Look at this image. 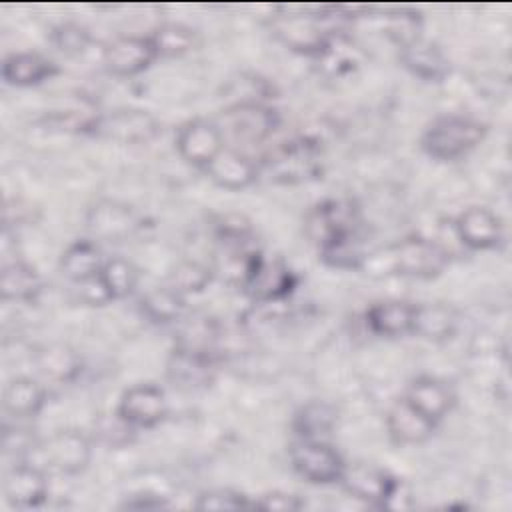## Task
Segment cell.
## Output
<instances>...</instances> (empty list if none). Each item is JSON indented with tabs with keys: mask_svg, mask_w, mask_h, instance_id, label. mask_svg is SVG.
Returning <instances> with one entry per match:
<instances>
[{
	"mask_svg": "<svg viewBox=\"0 0 512 512\" xmlns=\"http://www.w3.org/2000/svg\"><path fill=\"white\" fill-rule=\"evenodd\" d=\"M486 136V124L464 114H444L422 134V150L436 160H456L474 150Z\"/></svg>",
	"mask_w": 512,
	"mask_h": 512,
	"instance_id": "cell-1",
	"label": "cell"
},
{
	"mask_svg": "<svg viewBox=\"0 0 512 512\" xmlns=\"http://www.w3.org/2000/svg\"><path fill=\"white\" fill-rule=\"evenodd\" d=\"M374 260H384L382 274H398L406 278H434L448 264V252L432 240L410 236L380 252Z\"/></svg>",
	"mask_w": 512,
	"mask_h": 512,
	"instance_id": "cell-2",
	"label": "cell"
},
{
	"mask_svg": "<svg viewBox=\"0 0 512 512\" xmlns=\"http://www.w3.org/2000/svg\"><path fill=\"white\" fill-rule=\"evenodd\" d=\"M358 208L346 198L318 202L306 216V234L320 248L358 238Z\"/></svg>",
	"mask_w": 512,
	"mask_h": 512,
	"instance_id": "cell-3",
	"label": "cell"
},
{
	"mask_svg": "<svg viewBox=\"0 0 512 512\" xmlns=\"http://www.w3.org/2000/svg\"><path fill=\"white\" fill-rule=\"evenodd\" d=\"M322 18L326 16L312 12V8H304L302 12L282 10L272 20V34L290 50L318 58L334 36L326 28H322Z\"/></svg>",
	"mask_w": 512,
	"mask_h": 512,
	"instance_id": "cell-4",
	"label": "cell"
},
{
	"mask_svg": "<svg viewBox=\"0 0 512 512\" xmlns=\"http://www.w3.org/2000/svg\"><path fill=\"white\" fill-rule=\"evenodd\" d=\"M216 126L234 140L256 144L276 130L278 114L264 102H232L222 110Z\"/></svg>",
	"mask_w": 512,
	"mask_h": 512,
	"instance_id": "cell-5",
	"label": "cell"
},
{
	"mask_svg": "<svg viewBox=\"0 0 512 512\" xmlns=\"http://www.w3.org/2000/svg\"><path fill=\"white\" fill-rule=\"evenodd\" d=\"M290 460L294 470L312 484L340 482L346 464L336 448L324 440L300 438L290 448Z\"/></svg>",
	"mask_w": 512,
	"mask_h": 512,
	"instance_id": "cell-6",
	"label": "cell"
},
{
	"mask_svg": "<svg viewBox=\"0 0 512 512\" xmlns=\"http://www.w3.org/2000/svg\"><path fill=\"white\" fill-rule=\"evenodd\" d=\"M160 132L158 120L138 108H118L96 118L92 134L120 144H148Z\"/></svg>",
	"mask_w": 512,
	"mask_h": 512,
	"instance_id": "cell-7",
	"label": "cell"
},
{
	"mask_svg": "<svg viewBox=\"0 0 512 512\" xmlns=\"http://www.w3.org/2000/svg\"><path fill=\"white\" fill-rule=\"evenodd\" d=\"M318 146L310 138L290 140L282 144L268 160L266 168L272 180L302 182L318 174Z\"/></svg>",
	"mask_w": 512,
	"mask_h": 512,
	"instance_id": "cell-8",
	"label": "cell"
},
{
	"mask_svg": "<svg viewBox=\"0 0 512 512\" xmlns=\"http://www.w3.org/2000/svg\"><path fill=\"white\" fill-rule=\"evenodd\" d=\"M340 482L354 498L386 508H392L394 500L402 492V482L398 478L368 464H354L350 468L346 466Z\"/></svg>",
	"mask_w": 512,
	"mask_h": 512,
	"instance_id": "cell-9",
	"label": "cell"
},
{
	"mask_svg": "<svg viewBox=\"0 0 512 512\" xmlns=\"http://www.w3.org/2000/svg\"><path fill=\"white\" fill-rule=\"evenodd\" d=\"M158 58L150 36H118L102 52L104 66L116 76H136Z\"/></svg>",
	"mask_w": 512,
	"mask_h": 512,
	"instance_id": "cell-10",
	"label": "cell"
},
{
	"mask_svg": "<svg viewBox=\"0 0 512 512\" xmlns=\"http://www.w3.org/2000/svg\"><path fill=\"white\" fill-rule=\"evenodd\" d=\"M116 412L134 428H152L168 414L166 394L156 384L130 386L120 396Z\"/></svg>",
	"mask_w": 512,
	"mask_h": 512,
	"instance_id": "cell-11",
	"label": "cell"
},
{
	"mask_svg": "<svg viewBox=\"0 0 512 512\" xmlns=\"http://www.w3.org/2000/svg\"><path fill=\"white\" fill-rule=\"evenodd\" d=\"M222 148V132L216 122L190 120L176 132V150L192 166L206 168Z\"/></svg>",
	"mask_w": 512,
	"mask_h": 512,
	"instance_id": "cell-12",
	"label": "cell"
},
{
	"mask_svg": "<svg viewBox=\"0 0 512 512\" xmlns=\"http://www.w3.org/2000/svg\"><path fill=\"white\" fill-rule=\"evenodd\" d=\"M42 452L54 470L62 474H78L90 462L92 444L88 436L78 430H60L46 440Z\"/></svg>",
	"mask_w": 512,
	"mask_h": 512,
	"instance_id": "cell-13",
	"label": "cell"
},
{
	"mask_svg": "<svg viewBox=\"0 0 512 512\" xmlns=\"http://www.w3.org/2000/svg\"><path fill=\"white\" fill-rule=\"evenodd\" d=\"M294 286L296 276L282 260L262 258L242 288L260 304H276L284 300Z\"/></svg>",
	"mask_w": 512,
	"mask_h": 512,
	"instance_id": "cell-14",
	"label": "cell"
},
{
	"mask_svg": "<svg viewBox=\"0 0 512 512\" xmlns=\"http://www.w3.org/2000/svg\"><path fill=\"white\" fill-rule=\"evenodd\" d=\"M454 228L460 242L472 250H492L502 242V220L482 206L460 212Z\"/></svg>",
	"mask_w": 512,
	"mask_h": 512,
	"instance_id": "cell-15",
	"label": "cell"
},
{
	"mask_svg": "<svg viewBox=\"0 0 512 512\" xmlns=\"http://www.w3.org/2000/svg\"><path fill=\"white\" fill-rule=\"evenodd\" d=\"M48 496L44 472L32 464H16L4 476V498L12 508L28 510L40 506Z\"/></svg>",
	"mask_w": 512,
	"mask_h": 512,
	"instance_id": "cell-16",
	"label": "cell"
},
{
	"mask_svg": "<svg viewBox=\"0 0 512 512\" xmlns=\"http://www.w3.org/2000/svg\"><path fill=\"white\" fill-rule=\"evenodd\" d=\"M168 378L174 382V386L184 390H198L208 386L214 378L212 352L176 346L168 360Z\"/></svg>",
	"mask_w": 512,
	"mask_h": 512,
	"instance_id": "cell-17",
	"label": "cell"
},
{
	"mask_svg": "<svg viewBox=\"0 0 512 512\" xmlns=\"http://www.w3.org/2000/svg\"><path fill=\"white\" fill-rule=\"evenodd\" d=\"M400 62L416 78L426 82H440L450 72V62L444 52L434 42L420 36L400 46Z\"/></svg>",
	"mask_w": 512,
	"mask_h": 512,
	"instance_id": "cell-18",
	"label": "cell"
},
{
	"mask_svg": "<svg viewBox=\"0 0 512 512\" xmlns=\"http://www.w3.org/2000/svg\"><path fill=\"white\" fill-rule=\"evenodd\" d=\"M436 422L416 410L406 398L396 400L386 414V428L398 444H422L434 432Z\"/></svg>",
	"mask_w": 512,
	"mask_h": 512,
	"instance_id": "cell-19",
	"label": "cell"
},
{
	"mask_svg": "<svg viewBox=\"0 0 512 512\" xmlns=\"http://www.w3.org/2000/svg\"><path fill=\"white\" fill-rule=\"evenodd\" d=\"M204 170L214 184L226 190L248 188L258 178V168L254 162L246 154L232 148H222Z\"/></svg>",
	"mask_w": 512,
	"mask_h": 512,
	"instance_id": "cell-20",
	"label": "cell"
},
{
	"mask_svg": "<svg viewBox=\"0 0 512 512\" xmlns=\"http://www.w3.org/2000/svg\"><path fill=\"white\" fill-rule=\"evenodd\" d=\"M416 304L406 300L376 302L366 310V326L376 336H404L412 334Z\"/></svg>",
	"mask_w": 512,
	"mask_h": 512,
	"instance_id": "cell-21",
	"label": "cell"
},
{
	"mask_svg": "<svg viewBox=\"0 0 512 512\" xmlns=\"http://www.w3.org/2000/svg\"><path fill=\"white\" fill-rule=\"evenodd\" d=\"M136 226L134 210L114 200L98 202L88 214V228L96 238L120 240L128 236Z\"/></svg>",
	"mask_w": 512,
	"mask_h": 512,
	"instance_id": "cell-22",
	"label": "cell"
},
{
	"mask_svg": "<svg viewBox=\"0 0 512 512\" xmlns=\"http://www.w3.org/2000/svg\"><path fill=\"white\" fill-rule=\"evenodd\" d=\"M404 398L434 422H438L454 404L450 386L434 376H418L412 380Z\"/></svg>",
	"mask_w": 512,
	"mask_h": 512,
	"instance_id": "cell-23",
	"label": "cell"
},
{
	"mask_svg": "<svg viewBox=\"0 0 512 512\" xmlns=\"http://www.w3.org/2000/svg\"><path fill=\"white\" fill-rule=\"evenodd\" d=\"M58 72L56 64L38 52H14L2 64V78L12 86H36Z\"/></svg>",
	"mask_w": 512,
	"mask_h": 512,
	"instance_id": "cell-24",
	"label": "cell"
},
{
	"mask_svg": "<svg viewBox=\"0 0 512 512\" xmlns=\"http://www.w3.org/2000/svg\"><path fill=\"white\" fill-rule=\"evenodd\" d=\"M46 402L44 386L30 376H16L4 388V408L16 418L36 416Z\"/></svg>",
	"mask_w": 512,
	"mask_h": 512,
	"instance_id": "cell-25",
	"label": "cell"
},
{
	"mask_svg": "<svg viewBox=\"0 0 512 512\" xmlns=\"http://www.w3.org/2000/svg\"><path fill=\"white\" fill-rule=\"evenodd\" d=\"M102 266L104 262H102L100 250L92 240H76L64 250L60 258L62 274L76 284L96 278Z\"/></svg>",
	"mask_w": 512,
	"mask_h": 512,
	"instance_id": "cell-26",
	"label": "cell"
},
{
	"mask_svg": "<svg viewBox=\"0 0 512 512\" xmlns=\"http://www.w3.org/2000/svg\"><path fill=\"white\" fill-rule=\"evenodd\" d=\"M40 290H42V280L30 264L22 260H12L2 266L0 292L4 300L30 302L38 296Z\"/></svg>",
	"mask_w": 512,
	"mask_h": 512,
	"instance_id": "cell-27",
	"label": "cell"
},
{
	"mask_svg": "<svg viewBox=\"0 0 512 512\" xmlns=\"http://www.w3.org/2000/svg\"><path fill=\"white\" fill-rule=\"evenodd\" d=\"M184 308H186L184 294H180L172 286L152 288L140 298V312L150 322H156V324H168V322L180 320L184 314Z\"/></svg>",
	"mask_w": 512,
	"mask_h": 512,
	"instance_id": "cell-28",
	"label": "cell"
},
{
	"mask_svg": "<svg viewBox=\"0 0 512 512\" xmlns=\"http://www.w3.org/2000/svg\"><path fill=\"white\" fill-rule=\"evenodd\" d=\"M456 324H458V316L450 306H444V304L416 306L412 334H420L422 338H428V340H446L454 334Z\"/></svg>",
	"mask_w": 512,
	"mask_h": 512,
	"instance_id": "cell-29",
	"label": "cell"
},
{
	"mask_svg": "<svg viewBox=\"0 0 512 512\" xmlns=\"http://www.w3.org/2000/svg\"><path fill=\"white\" fill-rule=\"evenodd\" d=\"M336 424V412L324 402H308L294 414V430L300 438L324 440Z\"/></svg>",
	"mask_w": 512,
	"mask_h": 512,
	"instance_id": "cell-30",
	"label": "cell"
},
{
	"mask_svg": "<svg viewBox=\"0 0 512 512\" xmlns=\"http://www.w3.org/2000/svg\"><path fill=\"white\" fill-rule=\"evenodd\" d=\"M40 374L56 382H68L80 372V358L68 346H48L36 358Z\"/></svg>",
	"mask_w": 512,
	"mask_h": 512,
	"instance_id": "cell-31",
	"label": "cell"
},
{
	"mask_svg": "<svg viewBox=\"0 0 512 512\" xmlns=\"http://www.w3.org/2000/svg\"><path fill=\"white\" fill-rule=\"evenodd\" d=\"M100 280L110 296V300L124 298L132 294L138 284V270L126 258H110L100 270Z\"/></svg>",
	"mask_w": 512,
	"mask_h": 512,
	"instance_id": "cell-32",
	"label": "cell"
},
{
	"mask_svg": "<svg viewBox=\"0 0 512 512\" xmlns=\"http://www.w3.org/2000/svg\"><path fill=\"white\" fill-rule=\"evenodd\" d=\"M156 54L158 56H166V58H174V56H182L188 50H192L194 42H196V34L192 28L184 26V24H162L154 30V34L150 36Z\"/></svg>",
	"mask_w": 512,
	"mask_h": 512,
	"instance_id": "cell-33",
	"label": "cell"
},
{
	"mask_svg": "<svg viewBox=\"0 0 512 512\" xmlns=\"http://www.w3.org/2000/svg\"><path fill=\"white\" fill-rule=\"evenodd\" d=\"M210 280H212V268L194 260L180 262L170 274V286L176 288L180 294L202 292Z\"/></svg>",
	"mask_w": 512,
	"mask_h": 512,
	"instance_id": "cell-34",
	"label": "cell"
},
{
	"mask_svg": "<svg viewBox=\"0 0 512 512\" xmlns=\"http://www.w3.org/2000/svg\"><path fill=\"white\" fill-rule=\"evenodd\" d=\"M50 42L62 54L78 56V54L86 52V48L90 44V32L76 22H64V24H58L50 32Z\"/></svg>",
	"mask_w": 512,
	"mask_h": 512,
	"instance_id": "cell-35",
	"label": "cell"
},
{
	"mask_svg": "<svg viewBox=\"0 0 512 512\" xmlns=\"http://www.w3.org/2000/svg\"><path fill=\"white\" fill-rule=\"evenodd\" d=\"M198 510H240V508H254V502L248 500L242 492L230 488H216L202 492L196 500Z\"/></svg>",
	"mask_w": 512,
	"mask_h": 512,
	"instance_id": "cell-36",
	"label": "cell"
},
{
	"mask_svg": "<svg viewBox=\"0 0 512 512\" xmlns=\"http://www.w3.org/2000/svg\"><path fill=\"white\" fill-rule=\"evenodd\" d=\"M34 446V438L26 428H4L2 448L6 456H20Z\"/></svg>",
	"mask_w": 512,
	"mask_h": 512,
	"instance_id": "cell-37",
	"label": "cell"
},
{
	"mask_svg": "<svg viewBox=\"0 0 512 512\" xmlns=\"http://www.w3.org/2000/svg\"><path fill=\"white\" fill-rule=\"evenodd\" d=\"M304 506V502L290 492H268L264 496H260V500L254 502V508H262V510H284V512H292V510H300Z\"/></svg>",
	"mask_w": 512,
	"mask_h": 512,
	"instance_id": "cell-38",
	"label": "cell"
},
{
	"mask_svg": "<svg viewBox=\"0 0 512 512\" xmlns=\"http://www.w3.org/2000/svg\"><path fill=\"white\" fill-rule=\"evenodd\" d=\"M166 506H168L166 498L160 496V494H152V492L132 494L122 504V508H128V510H160V508H166Z\"/></svg>",
	"mask_w": 512,
	"mask_h": 512,
	"instance_id": "cell-39",
	"label": "cell"
}]
</instances>
